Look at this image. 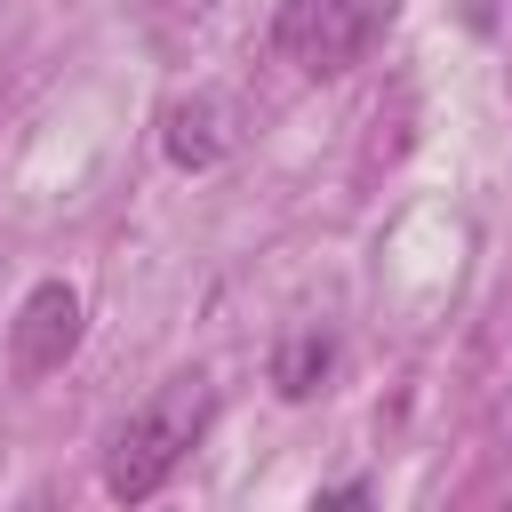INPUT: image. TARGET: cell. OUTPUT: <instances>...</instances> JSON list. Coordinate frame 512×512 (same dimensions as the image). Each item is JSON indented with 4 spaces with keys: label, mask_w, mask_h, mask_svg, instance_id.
Instances as JSON below:
<instances>
[{
    "label": "cell",
    "mask_w": 512,
    "mask_h": 512,
    "mask_svg": "<svg viewBox=\"0 0 512 512\" xmlns=\"http://www.w3.org/2000/svg\"><path fill=\"white\" fill-rule=\"evenodd\" d=\"M328 368H336V328H328V320L288 328L280 352H272V384H280V400H312V392L328 384Z\"/></svg>",
    "instance_id": "cell-5"
},
{
    "label": "cell",
    "mask_w": 512,
    "mask_h": 512,
    "mask_svg": "<svg viewBox=\"0 0 512 512\" xmlns=\"http://www.w3.org/2000/svg\"><path fill=\"white\" fill-rule=\"evenodd\" d=\"M72 352H80V296L64 280H40L8 320V360L16 376H56Z\"/></svg>",
    "instance_id": "cell-3"
},
{
    "label": "cell",
    "mask_w": 512,
    "mask_h": 512,
    "mask_svg": "<svg viewBox=\"0 0 512 512\" xmlns=\"http://www.w3.org/2000/svg\"><path fill=\"white\" fill-rule=\"evenodd\" d=\"M384 24H392V0H280L272 48L304 80H336L384 40Z\"/></svg>",
    "instance_id": "cell-2"
},
{
    "label": "cell",
    "mask_w": 512,
    "mask_h": 512,
    "mask_svg": "<svg viewBox=\"0 0 512 512\" xmlns=\"http://www.w3.org/2000/svg\"><path fill=\"white\" fill-rule=\"evenodd\" d=\"M160 144H168V160L176 168H216L224 152H232V96H216V88H192V96H176L168 112H160Z\"/></svg>",
    "instance_id": "cell-4"
},
{
    "label": "cell",
    "mask_w": 512,
    "mask_h": 512,
    "mask_svg": "<svg viewBox=\"0 0 512 512\" xmlns=\"http://www.w3.org/2000/svg\"><path fill=\"white\" fill-rule=\"evenodd\" d=\"M208 416H216L208 376H168L152 400H136L128 424L112 432V448H104V496H120V504L160 496V488L184 472V456L200 448Z\"/></svg>",
    "instance_id": "cell-1"
}]
</instances>
